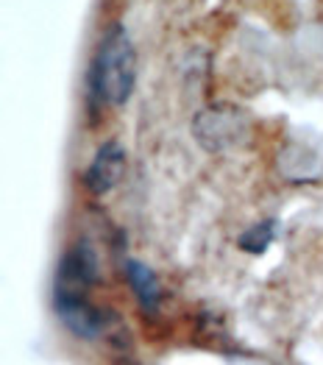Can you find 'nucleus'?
<instances>
[{
  "label": "nucleus",
  "instance_id": "obj_5",
  "mask_svg": "<svg viewBox=\"0 0 323 365\" xmlns=\"http://www.w3.org/2000/svg\"><path fill=\"white\" fill-rule=\"evenodd\" d=\"M59 321L84 340H98L106 332V315L98 307L89 304V299H70V302H53Z\"/></svg>",
  "mask_w": 323,
  "mask_h": 365
},
{
  "label": "nucleus",
  "instance_id": "obj_1",
  "mask_svg": "<svg viewBox=\"0 0 323 365\" xmlns=\"http://www.w3.org/2000/svg\"><path fill=\"white\" fill-rule=\"evenodd\" d=\"M137 81V53L123 26H112L89 70V92L103 106H123Z\"/></svg>",
  "mask_w": 323,
  "mask_h": 365
},
{
  "label": "nucleus",
  "instance_id": "obj_3",
  "mask_svg": "<svg viewBox=\"0 0 323 365\" xmlns=\"http://www.w3.org/2000/svg\"><path fill=\"white\" fill-rule=\"evenodd\" d=\"M245 134H248L245 118L229 106L204 109L195 118V137L206 151H223L229 145H237L240 140H245Z\"/></svg>",
  "mask_w": 323,
  "mask_h": 365
},
{
  "label": "nucleus",
  "instance_id": "obj_6",
  "mask_svg": "<svg viewBox=\"0 0 323 365\" xmlns=\"http://www.w3.org/2000/svg\"><path fill=\"white\" fill-rule=\"evenodd\" d=\"M125 276H128V284H131V290L140 302V309L148 315H156L159 302H162V287H159L156 274L137 259H125Z\"/></svg>",
  "mask_w": 323,
  "mask_h": 365
},
{
  "label": "nucleus",
  "instance_id": "obj_4",
  "mask_svg": "<svg viewBox=\"0 0 323 365\" xmlns=\"http://www.w3.org/2000/svg\"><path fill=\"white\" fill-rule=\"evenodd\" d=\"M123 170H125V151L118 143H103L95 153V159L89 162L84 184L92 195H103L123 179Z\"/></svg>",
  "mask_w": 323,
  "mask_h": 365
},
{
  "label": "nucleus",
  "instance_id": "obj_7",
  "mask_svg": "<svg viewBox=\"0 0 323 365\" xmlns=\"http://www.w3.org/2000/svg\"><path fill=\"white\" fill-rule=\"evenodd\" d=\"M273 235H276V226H273V220H262V223H257V226H251V229H245L242 235H240V248L242 251H248V254H262L267 245L273 243Z\"/></svg>",
  "mask_w": 323,
  "mask_h": 365
},
{
  "label": "nucleus",
  "instance_id": "obj_2",
  "mask_svg": "<svg viewBox=\"0 0 323 365\" xmlns=\"http://www.w3.org/2000/svg\"><path fill=\"white\" fill-rule=\"evenodd\" d=\"M95 282H98V257L89 243H76L59 259L56 282H53V302L89 299V287Z\"/></svg>",
  "mask_w": 323,
  "mask_h": 365
}]
</instances>
